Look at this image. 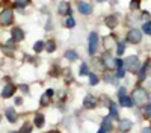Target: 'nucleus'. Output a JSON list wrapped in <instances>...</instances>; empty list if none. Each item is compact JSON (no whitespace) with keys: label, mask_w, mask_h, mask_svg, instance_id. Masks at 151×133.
Listing matches in <instances>:
<instances>
[{"label":"nucleus","mask_w":151,"mask_h":133,"mask_svg":"<svg viewBox=\"0 0 151 133\" xmlns=\"http://www.w3.org/2000/svg\"><path fill=\"white\" fill-rule=\"evenodd\" d=\"M109 109H110V118H118V106L113 103V101H110L109 103Z\"/></svg>","instance_id":"nucleus-21"},{"label":"nucleus","mask_w":151,"mask_h":133,"mask_svg":"<svg viewBox=\"0 0 151 133\" xmlns=\"http://www.w3.org/2000/svg\"><path fill=\"white\" fill-rule=\"evenodd\" d=\"M125 40H127V42H130V44H139V42H142V30L136 29V27L130 29L127 32V35H125Z\"/></svg>","instance_id":"nucleus-3"},{"label":"nucleus","mask_w":151,"mask_h":133,"mask_svg":"<svg viewBox=\"0 0 151 133\" xmlns=\"http://www.w3.org/2000/svg\"><path fill=\"white\" fill-rule=\"evenodd\" d=\"M132 126H133V123H132L130 119H121L119 124H118V127H119L121 132H129L132 129Z\"/></svg>","instance_id":"nucleus-16"},{"label":"nucleus","mask_w":151,"mask_h":133,"mask_svg":"<svg viewBox=\"0 0 151 133\" xmlns=\"http://www.w3.org/2000/svg\"><path fill=\"white\" fill-rule=\"evenodd\" d=\"M101 127L106 129L107 132L112 130V118H110V116H106V118L103 119V126H101Z\"/></svg>","instance_id":"nucleus-24"},{"label":"nucleus","mask_w":151,"mask_h":133,"mask_svg":"<svg viewBox=\"0 0 151 133\" xmlns=\"http://www.w3.org/2000/svg\"><path fill=\"white\" fill-rule=\"evenodd\" d=\"M97 2H98V3H106L107 0H97Z\"/></svg>","instance_id":"nucleus-42"},{"label":"nucleus","mask_w":151,"mask_h":133,"mask_svg":"<svg viewBox=\"0 0 151 133\" xmlns=\"http://www.w3.org/2000/svg\"><path fill=\"white\" fill-rule=\"evenodd\" d=\"M124 52H125V41H121L116 45V55L121 56V55H124Z\"/></svg>","instance_id":"nucleus-26"},{"label":"nucleus","mask_w":151,"mask_h":133,"mask_svg":"<svg viewBox=\"0 0 151 133\" xmlns=\"http://www.w3.org/2000/svg\"><path fill=\"white\" fill-rule=\"evenodd\" d=\"M141 6V0H132L130 2V11H137Z\"/></svg>","instance_id":"nucleus-29"},{"label":"nucleus","mask_w":151,"mask_h":133,"mask_svg":"<svg viewBox=\"0 0 151 133\" xmlns=\"http://www.w3.org/2000/svg\"><path fill=\"white\" fill-rule=\"evenodd\" d=\"M141 67H142V65H141L139 58L134 56V55L127 56V59L124 60V68L127 70V71H130V73H139Z\"/></svg>","instance_id":"nucleus-1"},{"label":"nucleus","mask_w":151,"mask_h":133,"mask_svg":"<svg viewBox=\"0 0 151 133\" xmlns=\"http://www.w3.org/2000/svg\"><path fill=\"white\" fill-rule=\"evenodd\" d=\"M98 133H107V130H106V129H103V127H101V129H100V130H98Z\"/></svg>","instance_id":"nucleus-41"},{"label":"nucleus","mask_w":151,"mask_h":133,"mask_svg":"<svg viewBox=\"0 0 151 133\" xmlns=\"http://www.w3.org/2000/svg\"><path fill=\"white\" fill-rule=\"evenodd\" d=\"M55 50H56V41H55V40H48V41L45 42V52L53 53Z\"/></svg>","instance_id":"nucleus-20"},{"label":"nucleus","mask_w":151,"mask_h":133,"mask_svg":"<svg viewBox=\"0 0 151 133\" xmlns=\"http://www.w3.org/2000/svg\"><path fill=\"white\" fill-rule=\"evenodd\" d=\"M144 116H145L147 119L151 118V106H145V109H144Z\"/></svg>","instance_id":"nucleus-31"},{"label":"nucleus","mask_w":151,"mask_h":133,"mask_svg":"<svg viewBox=\"0 0 151 133\" xmlns=\"http://www.w3.org/2000/svg\"><path fill=\"white\" fill-rule=\"evenodd\" d=\"M64 27H67V29H74V27H76V20L73 18V15H70V17L65 18V21H64Z\"/></svg>","instance_id":"nucleus-19"},{"label":"nucleus","mask_w":151,"mask_h":133,"mask_svg":"<svg viewBox=\"0 0 151 133\" xmlns=\"http://www.w3.org/2000/svg\"><path fill=\"white\" fill-rule=\"evenodd\" d=\"M79 74H80V76H89V68H88L86 64H82V65H80Z\"/></svg>","instance_id":"nucleus-27"},{"label":"nucleus","mask_w":151,"mask_h":133,"mask_svg":"<svg viewBox=\"0 0 151 133\" xmlns=\"http://www.w3.org/2000/svg\"><path fill=\"white\" fill-rule=\"evenodd\" d=\"M21 103H23L21 98H15V104H21Z\"/></svg>","instance_id":"nucleus-40"},{"label":"nucleus","mask_w":151,"mask_h":133,"mask_svg":"<svg viewBox=\"0 0 151 133\" xmlns=\"http://www.w3.org/2000/svg\"><path fill=\"white\" fill-rule=\"evenodd\" d=\"M48 133H59L58 130H52V132H48Z\"/></svg>","instance_id":"nucleus-43"},{"label":"nucleus","mask_w":151,"mask_h":133,"mask_svg":"<svg viewBox=\"0 0 151 133\" xmlns=\"http://www.w3.org/2000/svg\"><path fill=\"white\" fill-rule=\"evenodd\" d=\"M142 18H145L148 21V18H151V14H150L148 11H142Z\"/></svg>","instance_id":"nucleus-34"},{"label":"nucleus","mask_w":151,"mask_h":133,"mask_svg":"<svg viewBox=\"0 0 151 133\" xmlns=\"http://www.w3.org/2000/svg\"><path fill=\"white\" fill-rule=\"evenodd\" d=\"M53 94H55V92H53V89H47V92H45V95H47V97H53Z\"/></svg>","instance_id":"nucleus-37"},{"label":"nucleus","mask_w":151,"mask_h":133,"mask_svg":"<svg viewBox=\"0 0 151 133\" xmlns=\"http://www.w3.org/2000/svg\"><path fill=\"white\" fill-rule=\"evenodd\" d=\"M33 123H35V126L36 127H42L44 124H45V118H44V115L42 114H36L35 115V119H33Z\"/></svg>","instance_id":"nucleus-18"},{"label":"nucleus","mask_w":151,"mask_h":133,"mask_svg":"<svg viewBox=\"0 0 151 133\" xmlns=\"http://www.w3.org/2000/svg\"><path fill=\"white\" fill-rule=\"evenodd\" d=\"M101 60H103V65H104L107 70H113V68H115V58H112L110 52H106V53L103 55Z\"/></svg>","instance_id":"nucleus-8"},{"label":"nucleus","mask_w":151,"mask_h":133,"mask_svg":"<svg viewBox=\"0 0 151 133\" xmlns=\"http://www.w3.org/2000/svg\"><path fill=\"white\" fill-rule=\"evenodd\" d=\"M14 92H15V86L12 83H8L6 86L3 88V91H2V97L3 98H9V97L14 95Z\"/></svg>","instance_id":"nucleus-12"},{"label":"nucleus","mask_w":151,"mask_h":133,"mask_svg":"<svg viewBox=\"0 0 151 133\" xmlns=\"http://www.w3.org/2000/svg\"><path fill=\"white\" fill-rule=\"evenodd\" d=\"M11 33H12V40L17 41V42H20V41L24 40V32H23L20 27H14Z\"/></svg>","instance_id":"nucleus-13"},{"label":"nucleus","mask_w":151,"mask_h":133,"mask_svg":"<svg viewBox=\"0 0 151 133\" xmlns=\"http://www.w3.org/2000/svg\"><path fill=\"white\" fill-rule=\"evenodd\" d=\"M42 98H44V100H41V104L47 106V104H48V98H50V97H47V95H45V97H42Z\"/></svg>","instance_id":"nucleus-35"},{"label":"nucleus","mask_w":151,"mask_h":133,"mask_svg":"<svg viewBox=\"0 0 151 133\" xmlns=\"http://www.w3.org/2000/svg\"><path fill=\"white\" fill-rule=\"evenodd\" d=\"M20 88L23 92H29V88H27V85H20Z\"/></svg>","instance_id":"nucleus-36"},{"label":"nucleus","mask_w":151,"mask_h":133,"mask_svg":"<svg viewBox=\"0 0 151 133\" xmlns=\"http://www.w3.org/2000/svg\"><path fill=\"white\" fill-rule=\"evenodd\" d=\"M98 42H100L98 33L97 32H91L89 36H88V53L95 55L97 50H98Z\"/></svg>","instance_id":"nucleus-2"},{"label":"nucleus","mask_w":151,"mask_h":133,"mask_svg":"<svg viewBox=\"0 0 151 133\" xmlns=\"http://www.w3.org/2000/svg\"><path fill=\"white\" fill-rule=\"evenodd\" d=\"M30 3V0H15V6L17 8H26Z\"/></svg>","instance_id":"nucleus-30"},{"label":"nucleus","mask_w":151,"mask_h":133,"mask_svg":"<svg viewBox=\"0 0 151 133\" xmlns=\"http://www.w3.org/2000/svg\"><path fill=\"white\" fill-rule=\"evenodd\" d=\"M124 95H127V89H125V86H121L119 91H118V97L121 98V97H124Z\"/></svg>","instance_id":"nucleus-33"},{"label":"nucleus","mask_w":151,"mask_h":133,"mask_svg":"<svg viewBox=\"0 0 151 133\" xmlns=\"http://www.w3.org/2000/svg\"><path fill=\"white\" fill-rule=\"evenodd\" d=\"M65 58L70 60V62H76V60L79 59V53L71 48V50H67V52H65Z\"/></svg>","instance_id":"nucleus-17"},{"label":"nucleus","mask_w":151,"mask_h":133,"mask_svg":"<svg viewBox=\"0 0 151 133\" xmlns=\"http://www.w3.org/2000/svg\"><path fill=\"white\" fill-rule=\"evenodd\" d=\"M119 104L122 107H132L134 106V100H133V97H129V95H124L119 98Z\"/></svg>","instance_id":"nucleus-14"},{"label":"nucleus","mask_w":151,"mask_h":133,"mask_svg":"<svg viewBox=\"0 0 151 133\" xmlns=\"http://www.w3.org/2000/svg\"><path fill=\"white\" fill-rule=\"evenodd\" d=\"M115 36H112V35H109V36H104L103 38V48L106 52H110V50H113L115 48Z\"/></svg>","instance_id":"nucleus-10"},{"label":"nucleus","mask_w":151,"mask_h":133,"mask_svg":"<svg viewBox=\"0 0 151 133\" xmlns=\"http://www.w3.org/2000/svg\"><path fill=\"white\" fill-rule=\"evenodd\" d=\"M5 115H6V118H8V121H9V123H15V121L18 119V115H17V112H15L12 107H8V109H6V111H5Z\"/></svg>","instance_id":"nucleus-15"},{"label":"nucleus","mask_w":151,"mask_h":133,"mask_svg":"<svg viewBox=\"0 0 151 133\" xmlns=\"http://www.w3.org/2000/svg\"><path fill=\"white\" fill-rule=\"evenodd\" d=\"M104 26L109 29H115L118 26V17L115 14H109L104 17Z\"/></svg>","instance_id":"nucleus-9"},{"label":"nucleus","mask_w":151,"mask_h":133,"mask_svg":"<svg viewBox=\"0 0 151 133\" xmlns=\"http://www.w3.org/2000/svg\"><path fill=\"white\" fill-rule=\"evenodd\" d=\"M58 14H59L60 17H70V15H73V11H71V8H70V2H67V0H62V2H59Z\"/></svg>","instance_id":"nucleus-7"},{"label":"nucleus","mask_w":151,"mask_h":133,"mask_svg":"<svg viewBox=\"0 0 151 133\" xmlns=\"http://www.w3.org/2000/svg\"><path fill=\"white\" fill-rule=\"evenodd\" d=\"M18 133H32V124L30 123H24Z\"/></svg>","instance_id":"nucleus-25"},{"label":"nucleus","mask_w":151,"mask_h":133,"mask_svg":"<svg viewBox=\"0 0 151 133\" xmlns=\"http://www.w3.org/2000/svg\"><path fill=\"white\" fill-rule=\"evenodd\" d=\"M33 50H35V53H41L42 50H45V42L44 41H36L33 44Z\"/></svg>","instance_id":"nucleus-22"},{"label":"nucleus","mask_w":151,"mask_h":133,"mask_svg":"<svg viewBox=\"0 0 151 133\" xmlns=\"http://www.w3.org/2000/svg\"><path fill=\"white\" fill-rule=\"evenodd\" d=\"M12 133H17V132H12Z\"/></svg>","instance_id":"nucleus-44"},{"label":"nucleus","mask_w":151,"mask_h":133,"mask_svg":"<svg viewBox=\"0 0 151 133\" xmlns=\"http://www.w3.org/2000/svg\"><path fill=\"white\" fill-rule=\"evenodd\" d=\"M142 33L151 36V20H148V21H145V23L142 24Z\"/></svg>","instance_id":"nucleus-23"},{"label":"nucleus","mask_w":151,"mask_h":133,"mask_svg":"<svg viewBox=\"0 0 151 133\" xmlns=\"http://www.w3.org/2000/svg\"><path fill=\"white\" fill-rule=\"evenodd\" d=\"M77 11L80 12L82 15L88 17V15H91L92 14V6L89 2H85V0H77Z\"/></svg>","instance_id":"nucleus-5"},{"label":"nucleus","mask_w":151,"mask_h":133,"mask_svg":"<svg viewBox=\"0 0 151 133\" xmlns=\"http://www.w3.org/2000/svg\"><path fill=\"white\" fill-rule=\"evenodd\" d=\"M83 106L86 109H95L97 107V98L92 95H86L83 98Z\"/></svg>","instance_id":"nucleus-11"},{"label":"nucleus","mask_w":151,"mask_h":133,"mask_svg":"<svg viewBox=\"0 0 151 133\" xmlns=\"http://www.w3.org/2000/svg\"><path fill=\"white\" fill-rule=\"evenodd\" d=\"M124 74H125V68H124V67H122V68H118V71H116V79H122Z\"/></svg>","instance_id":"nucleus-32"},{"label":"nucleus","mask_w":151,"mask_h":133,"mask_svg":"<svg viewBox=\"0 0 151 133\" xmlns=\"http://www.w3.org/2000/svg\"><path fill=\"white\" fill-rule=\"evenodd\" d=\"M0 23H2L3 26H11V24L14 23V12H12V9H5L2 14H0Z\"/></svg>","instance_id":"nucleus-6"},{"label":"nucleus","mask_w":151,"mask_h":133,"mask_svg":"<svg viewBox=\"0 0 151 133\" xmlns=\"http://www.w3.org/2000/svg\"><path fill=\"white\" fill-rule=\"evenodd\" d=\"M45 29H47V30H50V29H52V20H48L47 26H45Z\"/></svg>","instance_id":"nucleus-38"},{"label":"nucleus","mask_w":151,"mask_h":133,"mask_svg":"<svg viewBox=\"0 0 151 133\" xmlns=\"http://www.w3.org/2000/svg\"><path fill=\"white\" fill-rule=\"evenodd\" d=\"M132 97H133L134 103H136V104H139V106H144V104L148 101V94H147V91H145L144 88H137V89H134Z\"/></svg>","instance_id":"nucleus-4"},{"label":"nucleus","mask_w":151,"mask_h":133,"mask_svg":"<svg viewBox=\"0 0 151 133\" xmlns=\"http://www.w3.org/2000/svg\"><path fill=\"white\" fill-rule=\"evenodd\" d=\"M142 133H151V127H145V129L142 130Z\"/></svg>","instance_id":"nucleus-39"},{"label":"nucleus","mask_w":151,"mask_h":133,"mask_svg":"<svg viewBox=\"0 0 151 133\" xmlns=\"http://www.w3.org/2000/svg\"><path fill=\"white\" fill-rule=\"evenodd\" d=\"M100 79L97 77V74H94V73H89V83L92 85V86H95V85H98Z\"/></svg>","instance_id":"nucleus-28"}]
</instances>
